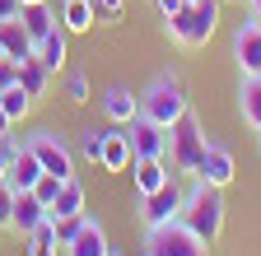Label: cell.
Returning a JSON list of instances; mask_svg holds the SVG:
<instances>
[{
    "label": "cell",
    "instance_id": "cell-30",
    "mask_svg": "<svg viewBox=\"0 0 261 256\" xmlns=\"http://www.w3.org/2000/svg\"><path fill=\"white\" fill-rule=\"evenodd\" d=\"M65 98H70V103H89V79L70 75V79H65Z\"/></svg>",
    "mask_w": 261,
    "mask_h": 256
},
{
    "label": "cell",
    "instance_id": "cell-21",
    "mask_svg": "<svg viewBox=\"0 0 261 256\" xmlns=\"http://www.w3.org/2000/svg\"><path fill=\"white\" fill-rule=\"evenodd\" d=\"M238 112L247 126L261 131V75H243V89H238Z\"/></svg>",
    "mask_w": 261,
    "mask_h": 256
},
{
    "label": "cell",
    "instance_id": "cell-25",
    "mask_svg": "<svg viewBox=\"0 0 261 256\" xmlns=\"http://www.w3.org/2000/svg\"><path fill=\"white\" fill-rule=\"evenodd\" d=\"M61 182H65V177H56V173H42V177H38V186H33V196H38V201L51 210V205H56V196H61Z\"/></svg>",
    "mask_w": 261,
    "mask_h": 256
},
{
    "label": "cell",
    "instance_id": "cell-31",
    "mask_svg": "<svg viewBox=\"0 0 261 256\" xmlns=\"http://www.w3.org/2000/svg\"><path fill=\"white\" fill-rule=\"evenodd\" d=\"M14 149H19V145H14L10 135H0V177L10 173V158H14Z\"/></svg>",
    "mask_w": 261,
    "mask_h": 256
},
{
    "label": "cell",
    "instance_id": "cell-12",
    "mask_svg": "<svg viewBox=\"0 0 261 256\" xmlns=\"http://www.w3.org/2000/svg\"><path fill=\"white\" fill-rule=\"evenodd\" d=\"M130 163H136V154H130L126 126H117V131H103V154H98V168H103V173H126Z\"/></svg>",
    "mask_w": 261,
    "mask_h": 256
},
{
    "label": "cell",
    "instance_id": "cell-7",
    "mask_svg": "<svg viewBox=\"0 0 261 256\" xmlns=\"http://www.w3.org/2000/svg\"><path fill=\"white\" fill-rule=\"evenodd\" d=\"M182 196L187 191L177 186V177H168L159 191H149V196H140V219H145V229H159V223H173L182 214Z\"/></svg>",
    "mask_w": 261,
    "mask_h": 256
},
{
    "label": "cell",
    "instance_id": "cell-15",
    "mask_svg": "<svg viewBox=\"0 0 261 256\" xmlns=\"http://www.w3.org/2000/svg\"><path fill=\"white\" fill-rule=\"evenodd\" d=\"M168 177H177L168 158H136V163H130V182H136V191H140V196L159 191Z\"/></svg>",
    "mask_w": 261,
    "mask_h": 256
},
{
    "label": "cell",
    "instance_id": "cell-39",
    "mask_svg": "<svg viewBox=\"0 0 261 256\" xmlns=\"http://www.w3.org/2000/svg\"><path fill=\"white\" fill-rule=\"evenodd\" d=\"M0 61H5V51H0Z\"/></svg>",
    "mask_w": 261,
    "mask_h": 256
},
{
    "label": "cell",
    "instance_id": "cell-26",
    "mask_svg": "<svg viewBox=\"0 0 261 256\" xmlns=\"http://www.w3.org/2000/svg\"><path fill=\"white\" fill-rule=\"evenodd\" d=\"M14 229V186L0 177V233H10Z\"/></svg>",
    "mask_w": 261,
    "mask_h": 256
},
{
    "label": "cell",
    "instance_id": "cell-28",
    "mask_svg": "<svg viewBox=\"0 0 261 256\" xmlns=\"http://www.w3.org/2000/svg\"><path fill=\"white\" fill-rule=\"evenodd\" d=\"M126 14V0H93V19L98 23H117Z\"/></svg>",
    "mask_w": 261,
    "mask_h": 256
},
{
    "label": "cell",
    "instance_id": "cell-1",
    "mask_svg": "<svg viewBox=\"0 0 261 256\" xmlns=\"http://www.w3.org/2000/svg\"><path fill=\"white\" fill-rule=\"evenodd\" d=\"M187 112H191V89H187V79L177 70H163L140 89V117H149L159 126H173Z\"/></svg>",
    "mask_w": 261,
    "mask_h": 256
},
{
    "label": "cell",
    "instance_id": "cell-4",
    "mask_svg": "<svg viewBox=\"0 0 261 256\" xmlns=\"http://www.w3.org/2000/svg\"><path fill=\"white\" fill-rule=\"evenodd\" d=\"M201 154H205V131H201V121L187 112L182 121L168 126V163H173V173H196Z\"/></svg>",
    "mask_w": 261,
    "mask_h": 256
},
{
    "label": "cell",
    "instance_id": "cell-41",
    "mask_svg": "<svg viewBox=\"0 0 261 256\" xmlns=\"http://www.w3.org/2000/svg\"><path fill=\"white\" fill-rule=\"evenodd\" d=\"M145 256H149V251H145Z\"/></svg>",
    "mask_w": 261,
    "mask_h": 256
},
{
    "label": "cell",
    "instance_id": "cell-2",
    "mask_svg": "<svg viewBox=\"0 0 261 256\" xmlns=\"http://www.w3.org/2000/svg\"><path fill=\"white\" fill-rule=\"evenodd\" d=\"M219 28V0H182L173 14H163V33L177 47H205Z\"/></svg>",
    "mask_w": 261,
    "mask_h": 256
},
{
    "label": "cell",
    "instance_id": "cell-40",
    "mask_svg": "<svg viewBox=\"0 0 261 256\" xmlns=\"http://www.w3.org/2000/svg\"><path fill=\"white\" fill-rule=\"evenodd\" d=\"M256 145H261V135H256Z\"/></svg>",
    "mask_w": 261,
    "mask_h": 256
},
{
    "label": "cell",
    "instance_id": "cell-37",
    "mask_svg": "<svg viewBox=\"0 0 261 256\" xmlns=\"http://www.w3.org/2000/svg\"><path fill=\"white\" fill-rule=\"evenodd\" d=\"M247 5H252V14H256V19H261V0H247Z\"/></svg>",
    "mask_w": 261,
    "mask_h": 256
},
{
    "label": "cell",
    "instance_id": "cell-6",
    "mask_svg": "<svg viewBox=\"0 0 261 256\" xmlns=\"http://www.w3.org/2000/svg\"><path fill=\"white\" fill-rule=\"evenodd\" d=\"M23 145L38 154V163H42L47 173H56V177H75V149H70V140H65L61 131L38 126V131H28Z\"/></svg>",
    "mask_w": 261,
    "mask_h": 256
},
{
    "label": "cell",
    "instance_id": "cell-3",
    "mask_svg": "<svg viewBox=\"0 0 261 256\" xmlns=\"http://www.w3.org/2000/svg\"><path fill=\"white\" fill-rule=\"evenodd\" d=\"M224 214H228V205H224V191L196 177V186L182 196V214H177V219L187 223V229H191L196 238L219 242V233H224Z\"/></svg>",
    "mask_w": 261,
    "mask_h": 256
},
{
    "label": "cell",
    "instance_id": "cell-36",
    "mask_svg": "<svg viewBox=\"0 0 261 256\" xmlns=\"http://www.w3.org/2000/svg\"><path fill=\"white\" fill-rule=\"evenodd\" d=\"M10 126H14V121L5 117V107H0V135H10Z\"/></svg>",
    "mask_w": 261,
    "mask_h": 256
},
{
    "label": "cell",
    "instance_id": "cell-16",
    "mask_svg": "<svg viewBox=\"0 0 261 256\" xmlns=\"http://www.w3.org/2000/svg\"><path fill=\"white\" fill-rule=\"evenodd\" d=\"M47 219V205L33 196V191H14V233L19 238H33V229Z\"/></svg>",
    "mask_w": 261,
    "mask_h": 256
},
{
    "label": "cell",
    "instance_id": "cell-18",
    "mask_svg": "<svg viewBox=\"0 0 261 256\" xmlns=\"http://www.w3.org/2000/svg\"><path fill=\"white\" fill-rule=\"evenodd\" d=\"M103 112H108V117H112L117 126H126L130 117L140 112V93H130L126 84H112V89L103 93Z\"/></svg>",
    "mask_w": 261,
    "mask_h": 256
},
{
    "label": "cell",
    "instance_id": "cell-9",
    "mask_svg": "<svg viewBox=\"0 0 261 256\" xmlns=\"http://www.w3.org/2000/svg\"><path fill=\"white\" fill-rule=\"evenodd\" d=\"M191 177H201V182H210V186H228L238 177V163H233V149L228 145H219V140H205V154H201V163H196V173Z\"/></svg>",
    "mask_w": 261,
    "mask_h": 256
},
{
    "label": "cell",
    "instance_id": "cell-14",
    "mask_svg": "<svg viewBox=\"0 0 261 256\" xmlns=\"http://www.w3.org/2000/svg\"><path fill=\"white\" fill-rule=\"evenodd\" d=\"M42 173H47V168L38 163V154H33L28 145H19V149H14V158H10V173H5V182H10L14 191H33Z\"/></svg>",
    "mask_w": 261,
    "mask_h": 256
},
{
    "label": "cell",
    "instance_id": "cell-10",
    "mask_svg": "<svg viewBox=\"0 0 261 256\" xmlns=\"http://www.w3.org/2000/svg\"><path fill=\"white\" fill-rule=\"evenodd\" d=\"M233 61L243 75H261V19L252 14L247 23H238L233 33Z\"/></svg>",
    "mask_w": 261,
    "mask_h": 256
},
{
    "label": "cell",
    "instance_id": "cell-38",
    "mask_svg": "<svg viewBox=\"0 0 261 256\" xmlns=\"http://www.w3.org/2000/svg\"><path fill=\"white\" fill-rule=\"evenodd\" d=\"M19 5H47V0H19Z\"/></svg>",
    "mask_w": 261,
    "mask_h": 256
},
{
    "label": "cell",
    "instance_id": "cell-32",
    "mask_svg": "<svg viewBox=\"0 0 261 256\" xmlns=\"http://www.w3.org/2000/svg\"><path fill=\"white\" fill-rule=\"evenodd\" d=\"M19 79V61H0V89H10Z\"/></svg>",
    "mask_w": 261,
    "mask_h": 256
},
{
    "label": "cell",
    "instance_id": "cell-24",
    "mask_svg": "<svg viewBox=\"0 0 261 256\" xmlns=\"http://www.w3.org/2000/svg\"><path fill=\"white\" fill-rule=\"evenodd\" d=\"M0 107H5V117H10V121H23V117L33 112V98H28V93L19 89V79H14L10 89H0Z\"/></svg>",
    "mask_w": 261,
    "mask_h": 256
},
{
    "label": "cell",
    "instance_id": "cell-35",
    "mask_svg": "<svg viewBox=\"0 0 261 256\" xmlns=\"http://www.w3.org/2000/svg\"><path fill=\"white\" fill-rule=\"evenodd\" d=\"M149 5H154V10H159V14H173V10H177V5H182V0H149Z\"/></svg>",
    "mask_w": 261,
    "mask_h": 256
},
{
    "label": "cell",
    "instance_id": "cell-8",
    "mask_svg": "<svg viewBox=\"0 0 261 256\" xmlns=\"http://www.w3.org/2000/svg\"><path fill=\"white\" fill-rule=\"evenodd\" d=\"M126 140H130V154L136 158H168V126H159L149 117H130L126 121Z\"/></svg>",
    "mask_w": 261,
    "mask_h": 256
},
{
    "label": "cell",
    "instance_id": "cell-11",
    "mask_svg": "<svg viewBox=\"0 0 261 256\" xmlns=\"http://www.w3.org/2000/svg\"><path fill=\"white\" fill-rule=\"evenodd\" d=\"M65 256H112V242H108V229L98 223L93 214H84L80 233L65 242Z\"/></svg>",
    "mask_w": 261,
    "mask_h": 256
},
{
    "label": "cell",
    "instance_id": "cell-33",
    "mask_svg": "<svg viewBox=\"0 0 261 256\" xmlns=\"http://www.w3.org/2000/svg\"><path fill=\"white\" fill-rule=\"evenodd\" d=\"M28 256H56V242H42V238H28Z\"/></svg>",
    "mask_w": 261,
    "mask_h": 256
},
{
    "label": "cell",
    "instance_id": "cell-20",
    "mask_svg": "<svg viewBox=\"0 0 261 256\" xmlns=\"http://www.w3.org/2000/svg\"><path fill=\"white\" fill-rule=\"evenodd\" d=\"M19 23L28 28L33 47H38V38H47V33H51V28H56L61 19H56V10H51V0H47V5H23V10H19Z\"/></svg>",
    "mask_w": 261,
    "mask_h": 256
},
{
    "label": "cell",
    "instance_id": "cell-34",
    "mask_svg": "<svg viewBox=\"0 0 261 256\" xmlns=\"http://www.w3.org/2000/svg\"><path fill=\"white\" fill-rule=\"evenodd\" d=\"M19 10H23L19 0H0V23H5V19H19Z\"/></svg>",
    "mask_w": 261,
    "mask_h": 256
},
{
    "label": "cell",
    "instance_id": "cell-17",
    "mask_svg": "<svg viewBox=\"0 0 261 256\" xmlns=\"http://www.w3.org/2000/svg\"><path fill=\"white\" fill-rule=\"evenodd\" d=\"M0 51H5V61H33V38H28V28L19 19H5L0 23Z\"/></svg>",
    "mask_w": 261,
    "mask_h": 256
},
{
    "label": "cell",
    "instance_id": "cell-29",
    "mask_svg": "<svg viewBox=\"0 0 261 256\" xmlns=\"http://www.w3.org/2000/svg\"><path fill=\"white\" fill-rule=\"evenodd\" d=\"M51 219V214H47ZM56 223V247H65V242H70L75 233H80V223H84V214H75V219H51Z\"/></svg>",
    "mask_w": 261,
    "mask_h": 256
},
{
    "label": "cell",
    "instance_id": "cell-22",
    "mask_svg": "<svg viewBox=\"0 0 261 256\" xmlns=\"http://www.w3.org/2000/svg\"><path fill=\"white\" fill-rule=\"evenodd\" d=\"M51 219H75V214H84V186L75 182V177H65L61 182V196H56V205L47 210Z\"/></svg>",
    "mask_w": 261,
    "mask_h": 256
},
{
    "label": "cell",
    "instance_id": "cell-13",
    "mask_svg": "<svg viewBox=\"0 0 261 256\" xmlns=\"http://www.w3.org/2000/svg\"><path fill=\"white\" fill-rule=\"evenodd\" d=\"M33 61H42L51 75H56V70H65V61H70V33L56 23L47 38H38V47H33Z\"/></svg>",
    "mask_w": 261,
    "mask_h": 256
},
{
    "label": "cell",
    "instance_id": "cell-27",
    "mask_svg": "<svg viewBox=\"0 0 261 256\" xmlns=\"http://www.w3.org/2000/svg\"><path fill=\"white\" fill-rule=\"evenodd\" d=\"M80 154L89 158V163H98V154H103V131L84 126V131H80Z\"/></svg>",
    "mask_w": 261,
    "mask_h": 256
},
{
    "label": "cell",
    "instance_id": "cell-23",
    "mask_svg": "<svg viewBox=\"0 0 261 256\" xmlns=\"http://www.w3.org/2000/svg\"><path fill=\"white\" fill-rule=\"evenodd\" d=\"M47 84H51V70L42 66V61H23V66H19V89L28 93L33 103H38L42 93H47Z\"/></svg>",
    "mask_w": 261,
    "mask_h": 256
},
{
    "label": "cell",
    "instance_id": "cell-5",
    "mask_svg": "<svg viewBox=\"0 0 261 256\" xmlns=\"http://www.w3.org/2000/svg\"><path fill=\"white\" fill-rule=\"evenodd\" d=\"M145 251H149V256H210V242L196 238L182 219H173V223H159V229H149Z\"/></svg>",
    "mask_w": 261,
    "mask_h": 256
},
{
    "label": "cell",
    "instance_id": "cell-19",
    "mask_svg": "<svg viewBox=\"0 0 261 256\" xmlns=\"http://www.w3.org/2000/svg\"><path fill=\"white\" fill-rule=\"evenodd\" d=\"M56 19H61V28H65L70 38H75V33H89V28L98 23V19H93V0H61V14H56Z\"/></svg>",
    "mask_w": 261,
    "mask_h": 256
}]
</instances>
